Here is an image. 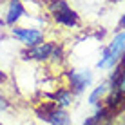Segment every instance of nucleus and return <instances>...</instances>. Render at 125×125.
<instances>
[{
	"mask_svg": "<svg viewBox=\"0 0 125 125\" xmlns=\"http://www.w3.org/2000/svg\"><path fill=\"white\" fill-rule=\"evenodd\" d=\"M45 6V13L53 24L65 29H74L80 25V15L69 0H42Z\"/></svg>",
	"mask_w": 125,
	"mask_h": 125,
	"instance_id": "f257e3e1",
	"label": "nucleus"
},
{
	"mask_svg": "<svg viewBox=\"0 0 125 125\" xmlns=\"http://www.w3.org/2000/svg\"><path fill=\"white\" fill-rule=\"evenodd\" d=\"M125 58V29L118 31L111 38V42L103 47L102 56L96 62V69L100 71H113Z\"/></svg>",
	"mask_w": 125,
	"mask_h": 125,
	"instance_id": "f03ea898",
	"label": "nucleus"
},
{
	"mask_svg": "<svg viewBox=\"0 0 125 125\" xmlns=\"http://www.w3.org/2000/svg\"><path fill=\"white\" fill-rule=\"evenodd\" d=\"M9 36L15 42H18L24 49H29V47H34L42 44L44 40H47V31L34 24H27V25L18 24L15 27H9Z\"/></svg>",
	"mask_w": 125,
	"mask_h": 125,
	"instance_id": "7ed1b4c3",
	"label": "nucleus"
},
{
	"mask_svg": "<svg viewBox=\"0 0 125 125\" xmlns=\"http://www.w3.org/2000/svg\"><path fill=\"white\" fill-rule=\"evenodd\" d=\"M2 18H0V25L6 29L15 27V25L22 24L25 18H29V11L24 0H6L2 6Z\"/></svg>",
	"mask_w": 125,
	"mask_h": 125,
	"instance_id": "20e7f679",
	"label": "nucleus"
},
{
	"mask_svg": "<svg viewBox=\"0 0 125 125\" xmlns=\"http://www.w3.org/2000/svg\"><path fill=\"white\" fill-rule=\"evenodd\" d=\"M63 78H65V85L74 94L85 93L94 83V74L91 69H76V67L67 69L63 73Z\"/></svg>",
	"mask_w": 125,
	"mask_h": 125,
	"instance_id": "39448f33",
	"label": "nucleus"
},
{
	"mask_svg": "<svg viewBox=\"0 0 125 125\" xmlns=\"http://www.w3.org/2000/svg\"><path fill=\"white\" fill-rule=\"evenodd\" d=\"M34 113H36V116L40 120H44V122L49 123V125H73L67 109H62V107L54 105L51 100L42 102L40 105L36 107Z\"/></svg>",
	"mask_w": 125,
	"mask_h": 125,
	"instance_id": "423d86ee",
	"label": "nucleus"
},
{
	"mask_svg": "<svg viewBox=\"0 0 125 125\" xmlns=\"http://www.w3.org/2000/svg\"><path fill=\"white\" fill-rule=\"evenodd\" d=\"M54 45H56V42L44 40L42 44H38V45H34V47L24 49L22 56H24V60H29V62L51 63V58H53V53H54Z\"/></svg>",
	"mask_w": 125,
	"mask_h": 125,
	"instance_id": "0eeeda50",
	"label": "nucleus"
},
{
	"mask_svg": "<svg viewBox=\"0 0 125 125\" xmlns=\"http://www.w3.org/2000/svg\"><path fill=\"white\" fill-rule=\"evenodd\" d=\"M47 98H49V100L53 102L54 105L62 107V109H67V107H71L73 103H74L76 94L65 85V87H56L51 94H47Z\"/></svg>",
	"mask_w": 125,
	"mask_h": 125,
	"instance_id": "6e6552de",
	"label": "nucleus"
},
{
	"mask_svg": "<svg viewBox=\"0 0 125 125\" xmlns=\"http://www.w3.org/2000/svg\"><path fill=\"white\" fill-rule=\"evenodd\" d=\"M107 94H109V82H102V83L94 85L91 89V93H89L87 96V102L91 103V105L98 107V105H103V100L107 98Z\"/></svg>",
	"mask_w": 125,
	"mask_h": 125,
	"instance_id": "1a4fd4ad",
	"label": "nucleus"
},
{
	"mask_svg": "<svg viewBox=\"0 0 125 125\" xmlns=\"http://www.w3.org/2000/svg\"><path fill=\"white\" fill-rule=\"evenodd\" d=\"M118 25H120V29H125V11H123L122 18H120V22H118Z\"/></svg>",
	"mask_w": 125,
	"mask_h": 125,
	"instance_id": "9d476101",
	"label": "nucleus"
},
{
	"mask_svg": "<svg viewBox=\"0 0 125 125\" xmlns=\"http://www.w3.org/2000/svg\"><path fill=\"white\" fill-rule=\"evenodd\" d=\"M2 6H4V0H0V9H2Z\"/></svg>",
	"mask_w": 125,
	"mask_h": 125,
	"instance_id": "9b49d317",
	"label": "nucleus"
}]
</instances>
